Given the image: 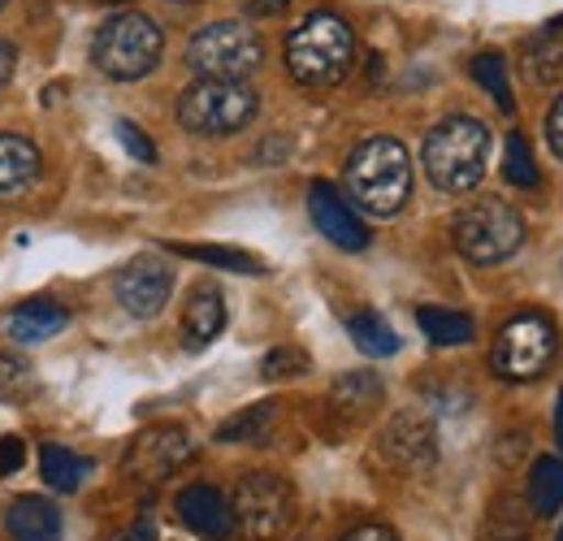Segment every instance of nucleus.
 Here are the masks:
<instances>
[{
  "label": "nucleus",
  "mask_w": 563,
  "mask_h": 541,
  "mask_svg": "<svg viewBox=\"0 0 563 541\" xmlns=\"http://www.w3.org/2000/svg\"><path fill=\"white\" fill-rule=\"evenodd\" d=\"M355 66V35L339 13H308L286 35V69L299 87H339Z\"/></svg>",
  "instance_id": "obj_1"
},
{
  "label": "nucleus",
  "mask_w": 563,
  "mask_h": 541,
  "mask_svg": "<svg viewBox=\"0 0 563 541\" xmlns=\"http://www.w3.org/2000/svg\"><path fill=\"white\" fill-rule=\"evenodd\" d=\"M347 196L373 217H395L412 196V161L399 139H364L347 156Z\"/></svg>",
  "instance_id": "obj_2"
},
{
  "label": "nucleus",
  "mask_w": 563,
  "mask_h": 541,
  "mask_svg": "<svg viewBox=\"0 0 563 541\" xmlns=\"http://www.w3.org/2000/svg\"><path fill=\"white\" fill-rule=\"evenodd\" d=\"M490 161V126L477 118H446L424 135L421 165L429 183L446 196H464L482 183Z\"/></svg>",
  "instance_id": "obj_3"
},
{
  "label": "nucleus",
  "mask_w": 563,
  "mask_h": 541,
  "mask_svg": "<svg viewBox=\"0 0 563 541\" xmlns=\"http://www.w3.org/2000/svg\"><path fill=\"white\" fill-rule=\"evenodd\" d=\"M261 113V96L252 82H225V78H200L178 96V122L183 131L205 139L239 135Z\"/></svg>",
  "instance_id": "obj_4"
},
{
  "label": "nucleus",
  "mask_w": 563,
  "mask_h": 541,
  "mask_svg": "<svg viewBox=\"0 0 563 541\" xmlns=\"http://www.w3.org/2000/svg\"><path fill=\"white\" fill-rule=\"evenodd\" d=\"M165 53V35L147 13H118L96 31L91 44V62L100 74L118 78V82H135L143 74L161 66Z\"/></svg>",
  "instance_id": "obj_5"
},
{
  "label": "nucleus",
  "mask_w": 563,
  "mask_h": 541,
  "mask_svg": "<svg viewBox=\"0 0 563 541\" xmlns=\"http://www.w3.org/2000/svg\"><path fill=\"white\" fill-rule=\"evenodd\" d=\"M451 234H455V247L468 265H503L525 243V217L507 200L486 196V200H473L468 208H460Z\"/></svg>",
  "instance_id": "obj_6"
},
{
  "label": "nucleus",
  "mask_w": 563,
  "mask_h": 541,
  "mask_svg": "<svg viewBox=\"0 0 563 541\" xmlns=\"http://www.w3.org/2000/svg\"><path fill=\"white\" fill-rule=\"evenodd\" d=\"M265 62V44L247 22H209L187 44V66L200 78L247 82V74Z\"/></svg>",
  "instance_id": "obj_7"
},
{
  "label": "nucleus",
  "mask_w": 563,
  "mask_h": 541,
  "mask_svg": "<svg viewBox=\"0 0 563 541\" xmlns=\"http://www.w3.org/2000/svg\"><path fill=\"white\" fill-rule=\"evenodd\" d=\"M230 511L243 541H282L295 525V489L278 473H247L234 489Z\"/></svg>",
  "instance_id": "obj_8"
},
{
  "label": "nucleus",
  "mask_w": 563,
  "mask_h": 541,
  "mask_svg": "<svg viewBox=\"0 0 563 541\" xmlns=\"http://www.w3.org/2000/svg\"><path fill=\"white\" fill-rule=\"evenodd\" d=\"M555 360V325L538 312L507 321L494 339V373L503 382H538Z\"/></svg>",
  "instance_id": "obj_9"
},
{
  "label": "nucleus",
  "mask_w": 563,
  "mask_h": 541,
  "mask_svg": "<svg viewBox=\"0 0 563 541\" xmlns=\"http://www.w3.org/2000/svg\"><path fill=\"white\" fill-rule=\"evenodd\" d=\"M113 290H118L122 312H131L135 321H152V317L165 312V303L174 295V269L156 256H135L126 269L118 273Z\"/></svg>",
  "instance_id": "obj_10"
},
{
  "label": "nucleus",
  "mask_w": 563,
  "mask_h": 541,
  "mask_svg": "<svg viewBox=\"0 0 563 541\" xmlns=\"http://www.w3.org/2000/svg\"><path fill=\"white\" fill-rule=\"evenodd\" d=\"M191 455H196V442H191L187 429H178V424H156V429H147V433H140V438L131 442L126 468L135 476H143V481H165L169 473H178Z\"/></svg>",
  "instance_id": "obj_11"
},
{
  "label": "nucleus",
  "mask_w": 563,
  "mask_h": 541,
  "mask_svg": "<svg viewBox=\"0 0 563 541\" xmlns=\"http://www.w3.org/2000/svg\"><path fill=\"white\" fill-rule=\"evenodd\" d=\"M382 455L395 464V468H404V473H424V468H433V460H438V433H433V424L417 416V411H404V416H395L390 424H386V433H382Z\"/></svg>",
  "instance_id": "obj_12"
},
{
  "label": "nucleus",
  "mask_w": 563,
  "mask_h": 541,
  "mask_svg": "<svg viewBox=\"0 0 563 541\" xmlns=\"http://www.w3.org/2000/svg\"><path fill=\"white\" fill-rule=\"evenodd\" d=\"M308 212H312L317 230H321L334 247H343V252H364V247H368L364 221L355 217V208L343 200L330 183H312V191H308Z\"/></svg>",
  "instance_id": "obj_13"
},
{
  "label": "nucleus",
  "mask_w": 563,
  "mask_h": 541,
  "mask_svg": "<svg viewBox=\"0 0 563 541\" xmlns=\"http://www.w3.org/2000/svg\"><path fill=\"white\" fill-rule=\"evenodd\" d=\"M178 516L183 525L205 541H225L234 538V511L225 503V494L217 485H187L178 494Z\"/></svg>",
  "instance_id": "obj_14"
},
{
  "label": "nucleus",
  "mask_w": 563,
  "mask_h": 541,
  "mask_svg": "<svg viewBox=\"0 0 563 541\" xmlns=\"http://www.w3.org/2000/svg\"><path fill=\"white\" fill-rule=\"evenodd\" d=\"M44 174V156L31 139L0 135V203L22 200Z\"/></svg>",
  "instance_id": "obj_15"
},
{
  "label": "nucleus",
  "mask_w": 563,
  "mask_h": 541,
  "mask_svg": "<svg viewBox=\"0 0 563 541\" xmlns=\"http://www.w3.org/2000/svg\"><path fill=\"white\" fill-rule=\"evenodd\" d=\"M4 529L13 541H62V511L48 498L26 494L4 511Z\"/></svg>",
  "instance_id": "obj_16"
},
{
  "label": "nucleus",
  "mask_w": 563,
  "mask_h": 541,
  "mask_svg": "<svg viewBox=\"0 0 563 541\" xmlns=\"http://www.w3.org/2000/svg\"><path fill=\"white\" fill-rule=\"evenodd\" d=\"M221 330H225V299H221V290H217V286H196L191 299H187V312H183L187 346L200 351V346H209Z\"/></svg>",
  "instance_id": "obj_17"
},
{
  "label": "nucleus",
  "mask_w": 563,
  "mask_h": 541,
  "mask_svg": "<svg viewBox=\"0 0 563 541\" xmlns=\"http://www.w3.org/2000/svg\"><path fill=\"white\" fill-rule=\"evenodd\" d=\"M66 321H70V312H66L62 303H53V299H31V303H22V308L13 312L9 334L18 342H44V339H53V334H62Z\"/></svg>",
  "instance_id": "obj_18"
},
{
  "label": "nucleus",
  "mask_w": 563,
  "mask_h": 541,
  "mask_svg": "<svg viewBox=\"0 0 563 541\" xmlns=\"http://www.w3.org/2000/svg\"><path fill=\"white\" fill-rule=\"evenodd\" d=\"M529 503L538 516H555L563 507V460L560 455H542L529 473Z\"/></svg>",
  "instance_id": "obj_19"
},
{
  "label": "nucleus",
  "mask_w": 563,
  "mask_h": 541,
  "mask_svg": "<svg viewBox=\"0 0 563 541\" xmlns=\"http://www.w3.org/2000/svg\"><path fill=\"white\" fill-rule=\"evenodd\" d=\"M40 473H44V481H48L57 494H74V489L82 485V476L91 473V460L74 455L66 446H44V451H40Z\"/></svg>",
  "instance_id": "obj_20"
},
{
  "label": "nucleus",
  "mask_w": 563,
  "mask_h": 541,
  "mask_svg": "<svg viewBox=\"0 0 563 541\" xmlns=\"http://www.w3.org/2000/svg\"><path fill=\"white\" fill-rule=\"evenodd\" d=\"M417 325L424 330V339L438 342V346H464V342H473V317L451 312V308H421L417 312Z\"/></svg>",
  "instance_id": "obj_21"
},
{
  "label": "nucleus",
  "mask_w": 563,
  "mask_h": 541,
  "mask_svg": "<svg viewBox=\"0 0 563 541\" xmlns=\"http://www.w3.org/2000/svg\"><path fill=\"white\" fill-rule=\"evenodd\" d=\"M274 420H278V404L247 407V411L230 416V420L217 429V442H252V446H256V442H265V438H269Z\"/></svg>",
  "instance_id": "obj_22"
},
{
  "label": "nucleus",
  "mask_w": 563,
  "mask_h": 541,
  "mask_svg": "<svg viewBox=\"0 0 563 541\" xmlns=\"http://www.w3.org/2000/svg\"><path fill=\"white\" fill-rule=\"evenodd\" d=\"M529 74H533L538 82L563 78V18H555V22L529 44Z\"/></svg>",
  "instance_id": "obj_23"
},
{
  "label": "nucleus",
  "mask_w": 563,
  "mask_h": 541,
  "mask_svg": "<svg viewBox=\"0 0 563 541\" xmlns=\"http://www.w3.org/2000/svg\"><path fill=\"white\" fill-rule=\"evenodd\" d=\"M347 334H352L355 346H360L364 355H377V360H386V355L399 351V334H395L377 312H355L352 321H347Z\"/></svg>",
  "instance_id": "obj_24"
},
{
  "label": "nucleus",
  "mask_w": 563,
  "mask_h": 541,
  "mask_svg": "<svg viewBox=\"0 0 563 541\" xmlns=\"http://www.w3.org/2000/svg\"><path fill=\"white\" fill-rule=\"evenodd\" d=\"M330 404L339 407V411L364 416L368 407L382 404V382H377V373H352V377L334 382V390H330Z\"/></svg>",
  "instance_id": "obj_25"
},
{
  "label": "nucleus",
  "mask_w": 563,
  "mask_h": 541,
  "mask_svg": "<svg viewBox=\"0 0 563 541\" xmlns=\"http://www.w3.org/2000/svg\"><path fill=\"white\" fill-rule=\"evenodd\" d=\"M503 174H507V183H511V187H520V191H533V187L542 183V174H538V165H533V152H529V139L520 135V131H511V135H507V161H503Z\"/></svg>",
  "instance_id": "obj_26"
},
{
  "label": "nucleus",
  "mask_w": 563,
  "mask_h": 541,
  "mask_svg": "<svg viewBox=\"0 0 563 541\" xmlns=\"http://www.w3.org/2000/svg\"><path fill=\"white\" fill-rule=\"evenodd\" d=\"M473 78L490 91L494 104H498L503 113L516 109V104H511V82H507V62H503L498 53H477V57H473Z\"/></svg>",
  "instance_id": "obj_27"
},
{
  "label": "nucleus",
  "mask_w": 563,
  "mask_h": 541,
  "mask_svg": "<svg viewBox=\"0 0 563 541\" xmlns=\"http://www.w3.org/2000/svg\"><path fill=\"white\" fill-rule=\"evenodd\" d=\"M174 252L187 256V261H205V265H217V269H230V273H265V265L256 256H247L239 247H187V243H178Z\"/></svg>",
  "instance_id": "obj_28"
},
{
  "label": "nucleus",
  "mask_w": 563,
  "mask_h": 541,
  "mask_svg": "<svg viewBox=\"0 0 563 541\" xmlns=\"http://www.w3.org/2000/svg\"><path fill=\"white\" fill-rule=\"evenodd\" d=\"M35 395V373L18 355H0V399H26Z\"/></svg>",
  "instance_id": "obj_29"
},
{
  "label": "nucleus",
  "mask_w": 563,
  "mask_h": 541,
  "mask_svg": "<svg viewBox=\"0 0 563 541\" xmlns=\"http://www.w3.org/2000/svg\"><path fill=\"white\" fill-rule=\"evenodd\" d=\"M261 373H265L269 382H274V377H299V373H308V355L295 351V346H274V351L265 355Z\"/></svg>",
  "instance_id": "obj_30"
},
{
  "label": "nucleus",
  "mask_w": 563,
  "mask_h": 541,
  "mask_svg": "<svg viewBox=\"0 0 563 541\" xmlns=\"http://www.w3.org/2000/svg\"><path fill=\"white\" fill-rule=\"evenodd\" d=\"M118 139H122V147L140 161V165H152L156 161V147H152V139L143 135L135 122H118Z\"/></svg>",
  "instance_id": "obj_31"
},
{
  "label": "nucleus",
  "mask_w": 563,
  "mask_h": 541,
  "mask_svg": "<svg viewBox=\"0 0 563 541\" xmlns=\"http://www.w3.org/2000/svg\"><path fill=\"white\" fill-rule=\"evenodd\" d=\"M26 464V442L22 438H0V481L13 476Z\"/></svg>",
  "instance_id": "obj_32"
},
{
  "label": "nucleus",
  "mask_w": 563,
  "mask_h": 541,
  "mask_svg": "<svg viewBox=\"0 0 563 541\" xmlns=\"http://www.w3.org/2000/svg\"><path fill=\"white\" fill-rule=\"evenodd\" d=\"M547 143H551V152L563 161V96L551 104V113H547Z\"/></svg>",
  "instance_id": "obj_33"
},
{
  "label": "nucleus",
  "mask_w": 563,
  "mask_h": 541,
  "mask_svg": "<svg viewBox=\"0 0 563 541\" xmlns=\"http://www.w3.org/2000/svg\"><path fill=\"white\" fill-rule=\"evenodd\" d=\"M113 541H156V520H152V516H140L126 533H118Z\"/></svg>",
  "instance_id": "obj_34"
},
{
  "label": "nucleus",
  "mask_w": 563,
  "mask_h": 541,
  "mask_svg": "<svg viewBox=\"0 0 563 541\" xmlns=\"http://www.w3.org/2000/svg\"><path fill=\"white\" fill-rule=\"evenodd\" d=\"M286 4H290V0H243V9H247L252 18H278V13H286Z\"/></svg>",
  "instance_id": "obj_35"
},
{
  "label": "nucleus",
  "mask_w": 563,
  "mask_h": 541,
  "mask_svg": "<svg viewBox=\"0 0 563 541\" xmlns=\"http://www.w3.org/2000/svg\"><path fill=\"white\" fill-rule=\"evenodd\" d=\"M343 541H399L386 525H360V529H352Z\"/></svg>",
  "instance_id": "obj_36"
},
{
  "label": "nucleus",
  "mask_w": 563,
  "mask_h": 541,
  "mask_svg": "<svg viewBox=\"0 0 563 541\" xmlns=\"http://www.w3.org/2000/svg\"><path fill=\"white\" fill-rule=\"evenodd\" d=\"M13 69H18V53H13V44L0 40V87L13 78Z\"/></svg>",
  "instance_id": "obj_37"
},
{
  "label": "nucleus",
  "mask_w": 563,
  "mask_h": 541,
  "mask_svg": "<svg viewBox=\"0 0 563 541\" xmlns=\"http://www.w3.org/2000/svg\"><path fill=\"white\" fill-rule=\"evenodd\" d=\"M555 442H560L563 451V390H560V407H555Z\"/></svg>",
  "instance_id": "obj_38"
},
{
  "label": "nucleus",
  "mask_w": 563,
  "mask_h": 541,
  "mask_svg": "<svg viewBox=\"0 0 563 541\" xmlns=\"http://www.w3.org/2000/svg\"><path fill=\"white\" fill-rule=\"evenodd\" d=\"M178 4H191V0H178Z\"/></svg>",
  "instance_id": "obj_39"
},
{
  "label": "nucleus",
  "mask_w": 563,
  "mask_h": 541,
  "mask_svg": "<svg viewBox=\"0 0 563 541\" xmlns=\"http://www.w3.org/2000/svg\"><path fill=\"white\" fill-rule=\"evenodd\" d=\"M4 4H9V0H0V9H4Z\"/></svg>",
  "instance_id": "obj_40"
},
{
  "label": "nucleus",
  "mask_w": 563,
  "mask_h": 541,
  "mask_svg": "<svg viewBox=\"0 0 563 541\" xmlns=\"http://www.w3.org/2000/svg\"><path fill=\"white\" fill-rule=\"evenodd\" d=\"M560 541H563V529H560Z\"/></svg>",
  "instance_id": "obj_41"
}]
</instances>
